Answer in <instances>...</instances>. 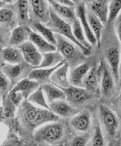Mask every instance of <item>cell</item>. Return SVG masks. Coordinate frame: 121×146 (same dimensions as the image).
I'll use <instances>...</instances> for the list:
<instances>
[{"label": "cell", "instance_id": "cell-1", "mask_svg": "<svg viewBox=\"0 0 121 146\" xmlns=\"http://www.w3.org/2000/svg\"><path fill=\"white\" fill-rule=\"evenodd\" d=\"M16 119L19 136L25 140H32L37 127L47 123L58 121L60 118L51 110L37 107L25 99L18 107Z\"/></svg>", "mask_w": 121, "mask_h": 146}, {"label": "cell", "instance_id": "cell-2", "mask_svg": "<svg viewBox=\"0 0 121 146\" xmlns=\"http://www.w3.org/2000/svg\"><path fill=\"white\" fill-rule=\"evenodd\" d=\"M70 128L64 120L59 119L46 124L35 131L33 139L37 142L50 145L63 144L69 138Z\"/></svg>", "mask_w": 121, "mask_h": 146}, {"label": "cell", "instance_id": "cell-3", "mask_svg": "<svg viewBox=\"0 0 121 146\" xmlns=\"http://www.w3.org/2000/svg\"><path fill=\"white\" fill-rule=\"evenodd\" d=\"M57 41V51L59 52L71 70L86 60V56L82 50L70 40L60 34H54Z\"/></svg>", "mask_w": 121, "mask_h": 146}, {"label": "cell", "instance_id": "cell-4", "mask_svg": "<svg viewBox=\"0 0 121 146\" xmlns=\"http://www.w3.org/2000/svg\"><path fill=\"white\" fill-rule=\"evenodd\" d=\"M53 33L60 34L67 38L74 44L76 45L81 49L85 56H89L91 54V50L86 49L75 38L73 35L72 28L64 20L58 16L50 7V19L48 23L45 25Z\"/></svg>", "mask_w": 121, "mask_h": 146}, {"label": "cell", "instance_id": "cell-5", "mask_svg": "<svg viewBox=\"0 0 121 146\" xmlns=\"http://www.w3.org/2000/svg\"><path fill=\"white\" fill-rule=\"evenodd\" d=\"M99 118L106 134L114 138L120 128V121L117 114L107 106L102 104L99 108Z\"/></svg>", "mask_w": 121, "mask_h": 146}, {"label": "cell", "instance_id": "cell-6", "mask_svg": "<svg viewBox=\"0 0 121 146\" xmlns=\"http://www.w3.org/2000/svg\"><path fill=\"white\" fill-rule=\"evenodd\" d=\"M8 94L2 98V106L0 107V123L9 127V132L18 134V124L15 115L16 107Z\"/></svg>", "mask_w": 121, "mask_h": 146}, {"label": "cell", "instance_id": "cell-7", "mask_svg": "<svg viewBox=\"0 0 121 146\" xmlns=\"http://www.w3.org/2000/svg\"><path fill=\"white\" fill-rule=\"evenodd\" d=\"M33 70V66L26 61L15 65L5 63L1 68L2 72L10 80L13 88L21 80L27 79Z\"/></svg>", "mask_w": 121, "mask_h": 146}, {"label": "cell", "instance_id": "cell-8", "mask_svg": "<svg viewBox=\"0 0 121 146\" xmlns=\"http://www.w3.org/2000/svg\"><path fill=\"white\" fill-rule=\"evenodd\" d=\"M105 56L116 82L120 85L119 67L121 61V46L117 36L111 42V44L106 49Z\"/></svg>", "mask_w": 121, "mask_h": 146}, {"label": "cell", "instance_id": "cell-9", "mask_svg": "<svg viewBox=\"0 0 121 146\" xmlns=\"http://www.w3.org/2000/svg\"><path fill=\"white\" fill-rule=\"evenodd\" d=\"M60 88L65 94V100L73 107L79 110L93 97V94L89 93L83 88L70 85L67 88Z\"/></svg>", "mask_w": 121, "mask_h": 146}, {"label": "cell", "instance_id": "cell-10", "mask_svg": "<svg viewBox=\"0 0 121 146\" xmlns=\"http://www.w3.org/2000/svg\"><path fill=\"white\" fill-rule=\"evenodd\" d=\"M29 14L31 20L47 24L50 19V5L44 0H29Z\"/></svg>", "mask_w": 121, "mask_h": 146}, {"label": "cell", "instance_id": "cell-11", "mask_svg": "<svg viewBox=\"0 0 121 146\" xmlns=\"http://www.w3.org/2000/svg\"><path fill=\"white\" fill-rule=\"evenodd\" d=\"M92 125V115L89 110H84L70 118L68 125L69 128L78 133H87Z\"/></svg>", "mask_w": 121, "mask_h": 146}, {"label": "cell", "instance_id": "cell-12", "mask_svg": "<svg viewBox=\"0 0 121 146\" xmlns=\"http://www.w3.org/2000/svg\"><path fill=\"white\" fill-rule=\"evenodd\" d=\"M102 75L100 78V88L102 94L107 97H110L116 91V80L110 68L108 67L106 62L101 61Z\"/></svg>", "mask_w": 121, "mask_h": 146}, {"label": "cell", "instance_id": "cell-13", "mask_svg": "<svg viewBox=\"0 0 121 146\" xmlns=\"http://www.w3.org/2000/svg\"><path fill=\"white\" fill-rule=\"evenodd\" d=\"M75 3V12L77 18L80 21V23L84 30L85 36L88 42L91 45H97L96 38L92 31L90 26L87 20L86 15V6L84 1H74Z\"/></svg>", "mask_w": 121, "mask_h": 146}, {"label": "cell", "instance_id": "cell-14", "mask_svg": "<svg viewBox=\"0 0 121 146\" xmlns=\"http://www.w3.org/2000/svg\"><path fill=\"white\" fill-rule=\"evenodd\" d=\"M50 110L59 118H70L81 110L71 106L66 100H57L49 104Z\"/></svg>", "mask_w": 121, "mask_h": 146}, {"label": "cell", "instance_id": "cell-15", "mask_svg": "<svg viewBox=\"0 0 121 146\" xmlns=\"http://www.w3.org/2000/svg\"><path fill=\"white\" fill-rule=\"evenodd\" d=\"M18 48L21 50L26 62L34 67L41 64L43 59V54L31 41H27Z\"/></svg>", "mask_w": 121, "mask_h": 146}, {"label": "cell", "instance_id": "cell-16", "mask_svg": "<svg viewBox=\"0 0 121 146\" xmlns=\"http://www.w3.org/2000/svg\"><path fill=\"white\" fill-rule=\"evenodd\" d=\"M93 66L91 62L85 60L80 65L71 70L69 77L70 85L84 88L83 80Z\"/></svg>", "mask_w": 121, "mask_h": 146}, {"label": "cell", "instance_id": "cell-17", "mask_svg": "<svg viewBox=\"0 0 121 146\" xmlns=\"http://www.w3.org/2000/svg\"><path fill=\"white\" fill-rule=\"evenodd\" d=\"M0 24L6 26L11 30L17 27V16L14 4L6 3L0 9Z\"/></svg>", "mask_w": 121, "mask_h": 146}, {"label": "cell", "instance_id": "cell-18", "mask_svg": "<svg viewBox=\"0 0 121 146\" xmlns=\"http://www.w3.org/2000/svg\"><path fill=\"white\" fill-rule=\"evenodd\" d=\"M102 75L101 65L99 67L93 66L83 80L84 88L90 94L97 93L100 87Z\"/></svg>", "mask_w": 121, "mask_h": 146}, {"label": "cell", "instance_id": "cell-19", "mask_svg": "<svg viewBox=\"0 0 121 146\" xmlns=\"http://www.w3.org/2000/svg\"><path fill=\"white\" fill-rule=\"evenodd\" d=\"M48 2L55 13L69 24L72 25L78 19L75 7H69L65 6L54 0H50L48 1Z\"/></svg>", "mask_w": 121, "mask_h": 146}, {"label": "cell", "instance_id": "cell-20", "mask_svg": "<svg viewBox=\"0 0 121 146\" xmlns=\"http://www.w3.org/2000/svg\"><path fill=\"white\" fill-rule=\"evenodd\" d=\"M85 2L87 3L86 5H88V9L97 16L103 24L107 23L109 1L106 0H96L88 1Z\"/></svg>", "mask_w": 121, "mask_h": 146}, {"label": "cell", "instance_id": "cell-21", "mask_svg": "<svg viewBox=\"0 0 121 146\" xmlns=\"http://www.w3.org/2000/svg\"><path fill=\"white\" fill-rule=\"evenodd\" d=\"M32 31L29 25L17 26L12 30L9 46L18 48L29 40V37Z\"/></svg>", "mask_w": 121, "mask_h": 146}, {"label": "cell", "instance_id": "cell-22", "mask_svg": "<svg viewBox=\"0 0 121 146\" xmlns=\"http://www.w3.org/2000/svg\"><path fill=\"white\" fill-rule=\"evenodd\" d=\"M65 62V61L64 60L56 66L52 68L33 69L29 74L27 79L36 81L41 85L48 83H51L50 77L52 74L57 69L62 66Z\"/></svg>", "mask_w": 121, "mask_h": 146}, {"label": "cell", "instance_id": "cell-23", "mask_svg": "<svg viewBox=\"0 0 121 146\" xmlns=\"http://www.w3.org/2000/svg\"><path fill=\"white\" fill-rule=\"evenodd\" d=\"M69 68V64L65 62L52 74L50 77L51 83L57 86L62 88H67L70 86L71 85L68 78Z\"/></svg>", "mask_w": 121, "mask_h": 146}, {"label": "cell", "instance_id": "cell-24", "mask_svg": "<svg viewBox=\"0 0 121 146\" xmlns=\"http://www.w3.org/2000/svg\"><path fill=\"white\" fill-rule=\"evenodd\" d=\"M41 85L36 81L26 79L18 83L12 88L10 92H19L21 93L24 99H27Z\"/></svg>", "mask_w": 121, "mask_h": 146}, {"label": "cell", "instance_id": "cell-25", "mask_svg": "<svg viewBox=\"0 0 121 146\" xmlns=\"http://www.w3.org/2000/svg\"><path fill=\"white\" fill-rule=\"evenodd\" d=\"M86 15L87 20L90 26V29L96 38L97 47L100 48L102 31L103 29V24L97 16L90 10L86 9Z\"/></svg>", "mask_w": 121, "mask_h": 146}, {"label": "cell", "instance_id": "cell-26", "mask_svg": "<svg viewBox=\"0 0 121 146\" xmlns=\"http://www.w3.org/2000/svg\"><path fill=\"white\" fill-rule=\"evenodd\" d=\"M29 26L32 31L37 34H40V36L44 38L50 44L56 46L57 41L54 36V34L50 29L46 26L45 25L36 20H30Z\"/></svg>", "mask_w": 121, "mask_h": 146}, {"label": "cell", "instance_id": "cell-27", "mask_svg": "<svg viewBox=\"0 0 121 146\" xmlns=\"http://www.w3.org/2000/svg\"><path fill=\"white\" fill-rule=\"evenodd\" d=\"M43 59L41 64L37 67L33 66V69L52 68L64 60L62 55L58 51L43 54Z\"/></svg>", "mask_w": 121, "mask_h": 146}, {"label": "cell", "instance_id": "cell-28", "mask_svg": "<svg viewBox=\"0 0 121 146\" xmlns=\"http://www.w3.org/2000/svg\"><path fill=\"white\" fill-rule=\"evenodd\" d=\"M29 40L42 54L57 51L55 46L50 44L44 38L33 31L30 34Z\"/></svg>", "mask_w": 121, "mask_h": 146}, {"label": "cell", "instance_id": "cell-29", "mask_svg": "<svg viewBox=\"0 0 121 146\" xmlns=\"http://www.w3.org/2000/svg\"><path fill=\"white\" fill-rule=\"evenodd\" d=\"M14 5L16 9L19 26L29 25L30 19L29 14V6L28 1H15Z\"/></svg>", "mask_w": 121, "mask_h": 146}, {"label": "cell", "instance_id": "cell-30", "mask_svg": "<svg viewBox=\"0 0 121 146\" xmlns=\"http://www.w3.org/2000/svg\"><path fill=\"white\" fill-rule=\"evenodd\" d=\"M2 56L4 61L10 64H19L25 61L23 54L19 48L9 46L3 49Z\"/></svg>", "mask_w": 121, "mask_h": 146}, {"label": "cell", "instance_id": "cell-31", "mask_svg": "<svg viewBox=\"0 0 121 146\" xmlns=\"http://www.w3.org/2000/svg\"><path fill=\"white\" fill-rule=\"evenodd\" d=\"M41 87L47 96L49 104L55 100L66 99L64 92L60 88L52 83L45 84L41 85Z\"/></svg>", "mask_w": 121, "mask_h": 146}, {"label": "cell", "instance_id": "cell-32", "mask_svg": "<svg viewBox=\"0 0 121 146\" xmlns=\"http://www.w3.org/2000/svg\"><path fill=\"white\" fill-rule=\"evenodd\" d=\"M72 30L76 40L85 48L91 50L92 45L86 39L84 30L78 19L72 24Z\"/></svg>", "mask_w": 121, "mask_h": 146}, {"label": "cell", "instance_id": "cell-33", "mask_svg": "<svg viewBox=\"0 0 121 146\" xmlns=\"http://www.w3.org/2000/svg\"><path fill=\"white\" fill-rule=\"evenodd\" d=\"M27 100L31 103L35 104L37 106L44 108V109L50 110L49 104L47 103L43 90L41 86L34 92L27 99Z\"/></svg>", "mask_w": 121, "mask_h": 146}, {"label": "cell", "instance_id": "cell-34", "mask_svg": "<svg viewBox=\"0 0 121 146\" xmlns=\"http://www.w3.org/2000/svg\"><path fill=\"white\" fill-rule=\"evenodd\" d=\"M88 133H78L70 135L67 142L69 146H86L90 140Z\"/></svg>", "mask_w": 121, "mask_h": 146}, {"label": "cell", "instance_id": "cell-35", "mask_svg": "<svg viewBox=\"0 0 121 146\" xmlns=\"http://www.w3.org/2000/svg\"><path fill=\"white\" fill-rule=\"evenodd\" d=\"M121 10V1L113 0L109 1L108 16L107 23L111 24L114 23Z\"/></svg>", "mask_w": 121, "mask_h": 146}, {"label": "cell", "instance_id": "cell-36", "mask_svg": "<svg viewBox=\"0 0 121 146\" xmlns=\"http://www.w3.org/2000/svg\"><path fill=\"white\" fill-rule=\"evenodd\" d=\"M26 141L21 138L18 134L8 132L6 139L0 146H24Z\"/></svg>", "mask_w": 121, "mask_h": 146}, {"label": "cell", "instance_id": "cell-37", "mask_svg": "<svg viewBox=\"0 0 121 146\" xmlns=\"http://www.w3.org/2000/svg\"><path fill=\"white\" fill-rule=\"evenodd\" d=\"M86 146H105L104 138L100 126L96 127L94 133Z\"/></svg>", "mask_w": 121, "mask_h": 146}, {"label": "cell", "instance_id": "cell-38", "mask_svg": "<svg viewBox=\"0 0 121 146\" xmlns=\"http://www.w3.org/2000/svg\"><path fill=\"white\" fill-rule=\"evenodd\" d=\"M11 32L12 30L10 28L0 24V46L3 48L9 46Z\"/></svg>", "mask_w": 121, "mask_h": 146}, {"label": "cell", "instance_id": "cell-39", "mask_svg": "<svg viewBox=\"0 0 121 146\" xmlns=\"http://www.w3.org/2000/svg\"><path fill=\"white\" fill-rule=\"evenodd\" d=\"M12 84L8 78L2 73H0V93L3 97L8 94L12 90Z\"/></svg>", "mask_w": 121, "mask_h": 146}, {"label": "cell", "instance_id": "cell-40", "mask_svg": "<svg viewBox=\"0 0 121 146\" xmlns=\"http://www.w3.org/2000/svg\"><path fill=\"white\" fill-rule=\"evenodd\" d=\"M113 24L114 33L120 42L121 46V12Z\"/></svg>", "mask_w": 121, "mask_h": 146}, {"label": "cell", "instance_id": "cell-41", "mask_svg": "<svg viewBox=\"0 0 121 146\" xmlns=\"http://www.w3.org/2000/svg\"><path fill=\"white\" fill-rule=\"evenodd\" d=\"M8 95L16 107H18L25 100L21 93L19 92H10Z\"/></svg>", "mask_w": 121, "mask_h": 146}, {"label": "cell", "instance_id": "cell-42", "mask_svg": "<svg viewBox=\"0 0 121 146\" xmlns=\"http://www.w3.org/2000/svg\"><path fill=\"white\" fill-rule=\"evenodd\" d=\"M58 3H59L61 5L69 7H74L75 6V3L74 1H70V0H59L57 1Z\"/></svg>", "mask_w": 121, "mask_h": 146}, {"label": "cell", "instance_id": "cell-43", "mask_svg": "<svg viewBox=\"0 0 121 146\" xmlns=\"http://www.w3.org/2000/svg\"><path fill=\"white\" fill-rule=\"evenodd\" d=\"M24 146H39L38 143L34 139L32 140H26Z\"/></svg>", "mask_w": 121, "mask_h": 146}, {"label": "cell", "instance_id": "cell-44", "mask_svg": "<svg viewBox=\"0 0 121 146\" xmlns=\"http://www.w3.org/2000/svg\"><path fill=\"white\" fill-rule=\"evenodd\" d=\"M2 51H3V48L0 46V69H1L5 64L2 56Z\"/></svg>", "mask_w": 121, "mask_h": 146}, {"label": "cell", "instance_id": "cell-45", "mask_svg": "<svg viewBox=\"0 0 121 146\" xmlns=\"http://www.w3.org/2000/svg\"><path fill=\"white\" fill-rule=\"evenodd\" d=\"M65 143L57 145H48V144L44 143H38V145H39V146H65Z\"/></svg>", "mask_w": 121, "mask_h": 146}, {"label": "cell", "instance_id": "cell-46", "mask_svg": "<svg viewBox=\"0 0 121 146\" xmlns=\"http://www.w3.org/2000/svg\"><path fill=\"white\" fill-rule=\"evenodd\" d=\"M118 106H119V108L120 110V111L121 113V92L119 94V96H118Z\"/></svg>", "mask_w": 121, "mask_h": 146}, {"label": "cell", "instance_id": "cell-47", "mask_svg": "<svg viewBox=\"0 0 121 146\" xmlns=\"http://www.w3.org/2000/svg\"><path fill=\"white\" fill-rule=\"evenodd\" d=\"M119 76H120V85L121 88V58L120 67H119Z\"/></svg>", "mask_w": 121, "mask_h": 146}, {"label": "cell", "instance_id": "cell-48", "mask_svg": "<svg viewBox=\"0 0 121 146\" xmlns=\"http://www.w3.org/2000/svg\"><path fill=\"white\" fill-rule=\"evenodd\" d=\"M6 4V3L5 2V1H1L0 0V8H2Z\"/></svg>", "mask_w": 121, "mask_h": 146}, {"label": "cell", "instance_id": "cell-49", "mask_svg": "<svg viewBox=\"0 0 121 146\" xmlns=\"http://www.w3.org/2000/svg\"><path fill=\"white\" fill-rule=\"evenodd\" d=\"M65 144V146H69V144L68 143V142H66Z\"/></svg>", "mask_w": 121, "mask_h": 146}, {"label": "cell", "instance_id": "cell-50", "mask_svg": "<svg viewBox=\"0 0 121 146\" xmlns=\"http://www.w3.org/2000/svg\"><path fill=\"white\" fill-rule=\"evenodd\" d=\"M2 95H1V93H0V101H1V100L2 99Z\"/></svg>", "mask_w": 121, "mask_h": 146}, {"label": "cell", "instance_id": "cell-51", "mask_svg": "<svg viewBox=\"0 0 121 146\" xmlns=\"http://www.w3.org/2000/svg\"><path fill=\"white\" fill-rule=\"evenodd\" d=\"M2 72V71H1V69H0V73H1Z\"/></svg>", "mask_w": 121, "mask_h": 146}, {"label": "cell", "instance_id": "cell-52", "mask_svg": "<svg viewBox=\"0 0 121 146\" xmlns=\"http://www.w3.org/2000/svg\"><path fill=\"white\" fill-rule=\"evenodd\" d=\"M119 146V145H117V146Z\"/></svg>", "mask_w": 121, "mask_h": 146}, {"label": "cell", "instance_id": "cell-53", "mask_svg": "<svg viewBox=\"0 0 121 146\" xmlns=\"http://www.w3.org/2000/svg\"></svg>", "mask_w": 121, "mask_h": 146}]
</instances>
